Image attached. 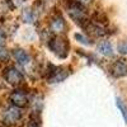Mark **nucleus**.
I'll use <instances>...</instances> for the list:
<instances>
[{
    "label": "nucleus",
    "mask_w": 127,
    "mask_h": 127,
    "mask_svg": "<svg viewBox=\"0 0 127 127\" xmlns=\"http://www.w3.org/2000/svg\"><path fill=\"white\" fill-rule=\"evenodd\" d=\"M50 48L59 59H65L69 54V41L65 37H54L50 39Z\"/></svg>",
    "instance_id": "f257e3e1"
},
{
    "label": "nucleus",
    "mask_w": 127,
    "mask_h": 127,
    "mask_svg": "<svg viewBox=\"0 0 127 127\" xmlns=\"http://www.w3.org/2000/svg\"><path fill=\"white\" fill-rule=\"evenodd\" d=\"M67 12L70 14V17L75 20L76 23L83 24L84 22H87V13H85V8L83 5L78 4V3H71L67 6Z\"/></svg>",
    "instance_id": "f03ea898"
},
{
    "label": "nucleus",
    "mask_w": 127,
    "mask_h": 127,
    "mask_svg": "<svg viewBox=\"0 0 127 127\" xmlns=\"http://www.w3.org/2000/svg\"><path fill=\"white\" fill-rule=\"evenodd\" d=\"M69 75V72L62 66H50V70L47 71V79L50 83H60Z\"/></svg>",
    "instance_id": "7ed1b4c3"
},
{
    "label": "nucleus",
    "mask_w": 127,
    "mask_h": 127,
    "mask_svg": "<svg viewBox=\"0 0 127 127\" xmlns=\"http://www.w3.org/2000/svg\"><path fill=\"white\" fill-rule=\"evenodd\" d=\"M10 103L17 108H23L28 104V94L22 90V89H17L10 94Z\"/></svg>",
    "instance_id": "20e7f679"
},
{
    "label": "nucleus",
    "mask_w": 127,
    "mask_h": 127,
    "mask_svg": "<svg viewBox=\"0 0 127 127\" xmlns=\"http://www.w3.org/2000/svg\"><path fill=\"white\" fill-rule=\"evenodd\" d=\"M4 78L9 84H12V85H19L24 79L23 74L15 67H8L4 71Z\"/></svg>",
    "instance_id": "39448f33"
},
{
    "label": "nucleus",
    "mask_w": 127,
    "mask_h": 127,
    "mask_svg": "<svg viewBox=\"0 0 127 127\" xmlns=\"http://www.w3.org/2000/svg\"><path fill=\"white\" fill-rule=\"evenodd\" d=\"M66 22L65 19H64L62 17L57 15V17H54L52 18V20L50 22V31L52 32V33L55 34H62L66 32Z\"/></svg>",
    "instance_id": "423d86ee"
},
{
    "label": "nucleus",
    "mask_w": 127,
    "mask_h": 127,
    "mask_svg": "<svg viewBox=\"0 0 127 127\" xmlns=\"http://www.w3.org/2000/svg\"><path fill=\"white\" fill-rule=\"evenodd\" d=\"M20 117H22V112L17 107H9L3 113V120L8 125H13V123L18 122L20 120Z\"/></svg>",
    "instance_id": "0eeeda50"
},
{
    "label": "nucleus",
    "mask_w": 127,
    "mask_h": 127,
    "mask_svg": "<svg viewBox=\"0 0 127 127\" xmlns=\"http://www.w3.org/2000/svg\"><path fill=\"white\" fill-rule=\"evenodd\" d=\"M111 74L114 78H122L127 75V64L125 60H117L111 65Z\"/></svg>",
    "instance_id": "6e6552de"
},
{
    "label": "nucleus",
    "mask_w": 127,
    "mask_h": 127,
    "mask_svg": "<svg viewBox=\"0 0 127 127\" xmlns=\"http://www.w3.org/2000/svg\"><path fill=\"white\" fill-rule=\"evenodd\" d=\"M85 29L88 31V33H90L92 36H94V37H102V36H104L105 34V29H104V27L103 26H100V24H98V23H89L87 27H85Z\"/></svg>",
    "instance_id": "1a4fd4ad"
},
{
    "label": "nucleus",
    "mask_w": 127,
    "mask_h": 127,
    "mask_svg": "<svg viewBox=\"0 0 127 127\" xmlns=\"http://www.w3.org/2000/svg\"><path fill=\"white\" fill-rule=\"evenodd\" d=\"M13 56L20 64V65H26V64H28V61H29V55L27 54L24 50H22V48L14 50L13 51Z\"/></svg>",
    "instance_id": "9d476101"
},
{
    "label": "nucleus",
    "mask_w": 127,
    "mask_h": 127,
    "mask_svg": "<svg viewBox=\"0 0 127 127\" xmlns=\"http://www.w3.org/2000/svg\"><path fill=\"white\" fill-rule=\"evenodd\" d=\"M98 51L100 54L105 55V56H111L113 54V50H112V45L109 43L108 41H102L98 45Z\"/></svg>",
    "instance_id": "9b49d317"
},
{
    "label": "nucleus",
    "mask_w": 127,
    "mask_h": 127,
    "mask_svg": "<svg viewBox=\"0 0 127 127\" xmlns=\"http://www.w3.org/2000/svg\"><path fill=\"white\" fill-rule=\"evenodd\" d=\"M22 19H23V22H26V23H33L36 20V14H34V12L32 9H26V10H23V13H22Z\"/></svg>",
    "instance_id": "f8f14e48"
},
{
    "label": "nucleus",
    "mask_w": 127,
    "mask_h": 127,
    "mask_svg": "<svg viewBox=\"0 0 127 127\" xmlns=\"http://www.w3.org/2000/svg\"><path fill=\"white\" fill-rule=\"evenodd\" d=\"M75 39H78L79 42H81V43H84V45H92V41L88 38V37H85V36H83V34H80V33H76L75 34Z\"/></svg>",
    "instance_id": "ddd939ff"
},
{
    "label": "nucleus",
    "mask_w": 127,
    "mask_h": 127,
    "mask_svg": "<svg viewBox=\"0 0 127 127\" xmlns=\"http://www.w3.org/2000/svg\"><path fill=\"white\" fill-rule=\"evenodd\" d=\"M117 50L120 54H123V55H127V41H122L118 43L117 46Z\"/></svg>",
    "instance_id": "4468645a"
},
{
    "label": "nucleus",
    "mask_w": 127,
    "mask_h": 127,
    "mask_svg": "<svg viewBox=\"0 0 127 127\" xmlns=\"http://www.w3.org/2000/svg\"><path fill=\"white\" fill-rule=\"evenodd\" d=\"M117 105H118V108L121 109V113H122V116H123L125 121L127 122V108L125 107V104H123L120 99H117Z\"/></svg>",
    "instance_id": "2eb2a0df"
},
{
    "label": "nucleus",
    "mask_w": 127,
    "mask_h": 127,
    "mask_svg": "<svg viewBox=\"0 0 127 127\" xmlns=\"http://www.w3.org/2000/svg\"><path fill=\"white\" fill-rule=\"evenodd\" d=\"M9 57V54H8V51L4 46H0V60H6Z\"/></svg>",
    "instance_id": "dca6fc26"
},
{
    "label": "nucleus",
    "mask_w": 127,
    "mask_h": 127,
    "mask_svg": "<svg viewBox=\"0 0 127 127\" xmlns=\"http://www.w3.org/2000/svg\"><path fill=\"white\" fill-rule=\"evenodd\" d=\"M26 127H39V121L38 120H34L32 117L27 123H26Z\"/></svg>",
    "instance_id": "f3484780"
},
{
    "label": "nucleus",
    "mask_w": 127,
    "mask_h": 127,
    "mask_svg": "<svg viewBox=\"0 0 127 127\" xmlns=\"http://www.w3.org/2000/svg\"><path fill=\"white\" fill-rule=\"evenodd\" d=\"M75 3H78V4H80V5H83V6H85V5H88L89 3H92V0H75Z\"/></svg>",
    "instance_id": "a211bd4d"
},
{
    "label": "nucleus",
    "mask_w": 127,
    "mask_h": 127,
    "mask_svg": "<svg viewBox=\"0 0 127 127\" xmlns=\"http://www.w3.org/2000/svg\"><path fill=\"white\" fill-rule=\"evenodd\" d=\"M0 46H4V37L1 34V32H0Z\"/></svg>",
    "instance_id": "6ab92c4d"
}]
</instances>
